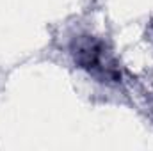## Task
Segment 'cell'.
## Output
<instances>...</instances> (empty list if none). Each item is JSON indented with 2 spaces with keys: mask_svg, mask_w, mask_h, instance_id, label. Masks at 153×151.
Returning a JSON list of instances; mask_svg holds the SVG:
<instances>
[{
  "mask_svg": "<svg viewBox=\"0 0 153 151\" xmlns=\"http://www.w3.org/2000/svg\"><path fill=\"white\" fill-rule=\"evenodd\" d=\"M75 64L85 73L103 84H116L121 80V71L107 44L96 36H76L70 44Z\"/></svg>",
  "mask_w": 153,
  "mask_h": 151,
  "instance_id": "obj_1",
  "label": "cell"
}]
</instances>
